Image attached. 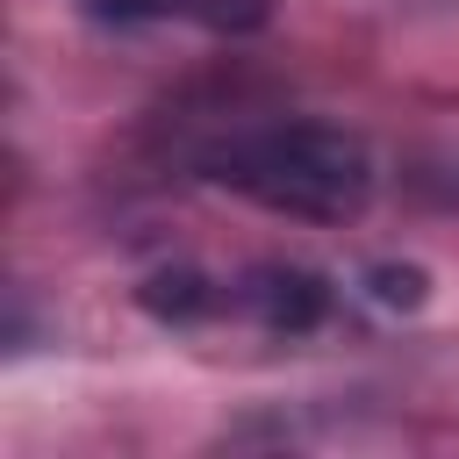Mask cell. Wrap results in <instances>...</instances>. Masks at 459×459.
<instances>
[{
	"mask_svg": "<svg viewBox=\"0 0 459 459\" xmlns=\"http://www.w3.org/2000/svg\"><path fill=\"white\" fill-rule=\"evenodd\" d=\"M208 179L301 222H351L373 201V151L337 122H273L208 151Z\"/></svg>",
	"mask_w": 459,
	"mask_h": 459,
	"instance_id": "6da1fadb",
	"label": "cell"
},
{
	"mask_svg": "<svg viewBox=\"0 0 459 459\" xmlns=\"http://www.w3.org/2000/svg\"><path fill=\"white\" fill-rule=\"evenodd\" d=\"M93 22H115V29H136V22H201V29H222V36H244L273 14V0H79Z\"/></svg>",
	"mask_w": 459,
	"mask_h": 459,
	"instance_id": "7a4b0ae2",
	"label": "cell"
},
{
	"mask_svg": "<svg viewBox=\"0 0 459 459\" xmlns=\"http://www.w3.org/2000/svg\"><path fill=\"white\" fill-rule=\"evenodd\" d=\"M244 301H251V316L265 323V330H316L323 323V308H330V287L316 280V273H301V265H258L251 273V287H244Z\"/></svg>",
	"mask_w": 459,
	"mask_h": 459,
	"instance_id": "3957f363",
	"label": "cell"
},
{
	"mask_svg": "<svg viewBox=\"0 0 459 459\" xmlns=\"http://www.w3.org/2000/svg\"><path fill=\"white\" fill-rule=\"evenodd\" d=\"M366 280H373V301H387V308H416L423 301V273L416 265H373Z\"/></svg>",
	"mask_w": 459,
	"mask_h": 459,
	"instance_id": "277c9868",
	"label": "cell"
}]
</instances>
